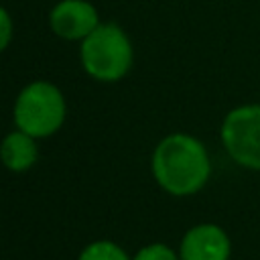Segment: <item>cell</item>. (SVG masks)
Masks as SVG:
<instances>
[{
    "instance_id": "obj_3",
    "label": "cell",
    "mask_w": 260,
    "mask_h": 260,
    "mask_svg": "<svg viewBox=\"0 0 260 260\" xmlns=\"http://www.w3.org/2000/svg\"><path fill=\"white\" fill-rule=\"evenodd\" d=\"M65 112V98L57 85L49 81H32L16 98L14 124L32 138H45L63 126Z\"/></svg>"
},
{
    "instance_id": "obj_6",
    "label": "cell",
    "mask_w": 260,
    "mask_h": 260,
    "mask_svg": "<svg viewBox=\"0 0 260 260\" xmlns=\"http://www.w3.org/2000/svg\"><path fill=\"white\" fill-rule=\"evenodd\" d=\"M49 24L61 39L83 41L100 24V16L95 6L87 0H61L53 6Z\"/></svg>"
},
{
    "instance_id": "obj_5",
    "label": "cell",
    "mask_w": 260,
    "mask_h": 260,
    "mask_svg": "<svg viewBox=\"0 0 260 260\" xmlns=\"http://www.w3.org/2000/svg\"><path fill=\"white\" fill-rule=\"evenodd\" d=\"M232 240L217 223H197L189 228L179 244L181 260H230Z\"/></svg>"
},
{
    "instance_id": "obj_10",
    "label": "cell",
    "mask_w": 260,
    "mask_h": 260,
    "mask_svg": "<svg viewBox=\"0 0 260 260\" xmlns=\"http://www.w3.org/2000/svg\"><path fill=\"white\" fill-rule=\"evenodd\" d=\"M10 39H12V18L6 12V8L0 6V53L8 47Z\"/></svg>"
},
{
    "instance_id": "obj_2",
    "label": "cell",
    "mask_w": 260,
    "mask_h": 260,
    "mask_svg": "<svg viewBox=\"0 0 260 260\" xmlns=\"http://www.w3.org/2000/svg\"><path fill=\"white\" fill-rule=\"evenodd\" d=\"M81 65L98 81H118L132 67V45L126 32L112 22L98 24L81 41Z\"/></svg>"
},
{
    "instance_id": "obj_7",
    "label": "cell",
    "mask_w": 260,
    "mask_h": 260,
    "mask_svg": "<svg viewBox=\"0 0 260 260\" xmlns=\"http://www.w3.org/2000/svg\"><path fill=\"white\" fill-rule=\"evenodd\" d=\"M37 158H39V150L30 134L22 130H14L4 136L0 144V160L8 171L24 173L37 162Z\"/></svg>"
},
{
    "instance_id": "obj_4",
    "label": "cell",
    "mask_w": 260,
    "mask_h": 260,
    "mask_svg": "<svg viewBox=\"0 0 260 260\" xmlns=\"http://www.w3.org/2000/svg\"><path fill=\"white\" fill-rule=\"evenodd\" d=\"M228 156L250 171H260V102L232 108L219 128Z\"/></svg>"
},
{
    "instance_id": "obj_1",
    "label": "cell",
    "mask_w": 260,
    "mask_h": 260,
    "mask_svg": "<svg viewBox=\"0 0 260 260\" xmlns=\"http://www.w3.org/2000/svg\"><path fill=\"white\" fill-rule=\"evenodd\" d=\"M152 177L162 191L175 197L199 193L211 175L205 144L185 132L165 136L152 152Z\"/></svg>"
},
{
    "instance_id": "obj_9",
    "label": "cell",
    "mask_w": 260,
    "mask_h": 260,
    "mask_svg": "<svg viewBox=\"0 0 260 260\" xmlns=\"http://www.w3.org/2000/svg\"><path fill=\"white\" fill-rule=\"evenodd\" d=\"M132 260H181V258H179V252H175L171 246L162 242H152L142 246L132 256Z\"/></svg>"
},
{
    "instance_id": "obj_8",
    "label": "cell",
    "mask_w": 260,
    "mask_h": 260,
    "mask_svg": "<svg viewBox=\"0 0 260 260\" xmlns=\"http://www.w3.org/2000/svg\"><path fill=\"white\" fill-rule=\"evenodd\" d=\"M77 260H132V258L120 244L112 240H95L79 252Z\"/></svg>"
}]
</instances>
